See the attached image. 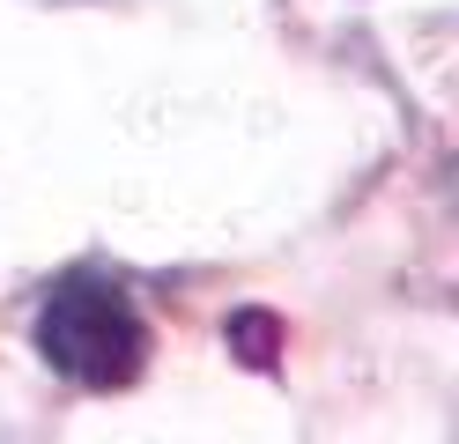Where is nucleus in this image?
Returning a JSON list of instances; mask_svg holds the SVG:
<instances>
[{"instance_id":"f257e3e1","label":"nucleus","mask_w":459,"mask_h":444,"mask_svg":"<svg viewBox=\"0 0 459 444\" xmlns=\"http://www.w3.org/2000/svg\"><path fill=\"white\" fill-rule=\"evenodd\" d=\"M38 348H45V363L60 378L90 385V393H119L149 363V326H141L134 296L119 282L67 274L38 311Z\"/></svg>"}]
</instances>
